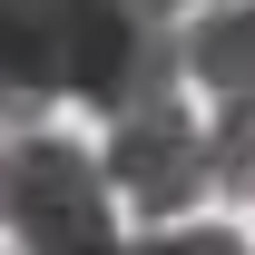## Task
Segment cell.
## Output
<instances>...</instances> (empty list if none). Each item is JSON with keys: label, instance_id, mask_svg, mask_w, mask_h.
<instances>
[{"label": "cell", "instance_id": "obj_1", "mask_svg": "<svg viewBox=\"0 0 255 255\" xmlns=\"http://www.w3.org/2000/svg\"><path fill=\"white\" fill-rule=\"evenodd\" d=\"M0 226L39 255H98L118 246V216H108V167L79 157L69 137H0Z\"/></svg>", "mask_w": 255, "mask_h": 255}, {"label": "cell", "instance_id": "obj_2", "mask_svg": "<svg viewBox=\"0 0 255 255\" xmlns=\"http://www.w3.org/2000/svg\"><path fill=\"white\" fill-rule=\"evenodd\" d=\"M98 167H108V187L128 196V206H147V216H187L196 196L216 187V157H206V128L177 108V98H157V108H128V118H108V147H98Z\"/></svg>", "mask_w": 255, "mask_h": 255}, {"label": "cell", "instance_id": "obj_3", "mask_svg": "<svg viewBox=\"0 0 255 255\" xmlns=\"http://www.w3.org/2000/svg\"><path fill=\"white\" fill-rule=\"evenodd\" d=\"M187 49V79H206V89H246L255 79V0H216V10H196V30L177 39Z\"/></svg>", "mask_w": 255, "mask_h": 255}, {"label": "cell", "instance_id": "obj_4", "mask_svg": "<svg viewBox=\"0 0 255 255\" xmlns=\"http://www.w3.org/2000/svg\"><path fill=\"white\" fill-rule=\"evenodd\" d=\"M206 157H216V187L226 196H255V79L226 89L216 128H206Z\"/></svg>", "mask_w": 255, "mask_h": 255}, {"label": "cell", "instance_id": "obj_5", "mask_svg": "<svg viewBox=\"0 0 255 255\" xmlns=\"http://www.w3.org/2000/svg\"><path fill=\"white\" fill-rule=\"evenodd\" d=\"M157 10H167V0H157Z\"/></svg>", "mask_w": 255, "mask_h": 255}]
</instances>
